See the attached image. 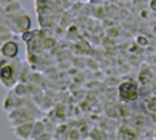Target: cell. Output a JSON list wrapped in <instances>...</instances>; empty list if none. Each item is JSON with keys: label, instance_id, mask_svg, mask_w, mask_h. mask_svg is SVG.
Masks as SVG:
<instances>
[{"label": "cell", "instance_id": "1", "mask_svg": "<svg viewBox=\"0 0 156 140\" xmlns=\"http://www.w3.org/2000/svg\"><path fill=\"white\" fill-rule=\"evenodd\" d=\"M119 94L125 100H135L137 98V87L134 84L124 83L119 87Z\"/></svg>", "mask_w": 156, "mask_h": 140}]
</instances>
